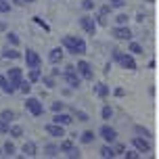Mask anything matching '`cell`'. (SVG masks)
I'll return each mask as SVG.
<instances>
[{"label":"cell","instance_id":"obj_21","mask_svg":"<svg viewBox=\"0 0 159 159\" xmlns=\"http://www.w3.org/2000/svg\"><path fill=\"white\" fill-rule=\"evenodd\" d=\"M2 57H4V59H13V61H15V59H21V52L13 46V48H7V50L2 52Z\"/></svg>","mask_w":159,"mask_h":159},{"label":"cell","instance_id":"obj_7","mask_svg":"<svg viewBox=\"0 0 159 159\" xmlns=\"http://www.w3.org/2000/svg\"><path fill=\"white\" fill-rule=\"evenodd\" d=\"M80 25H82V30H84L88 36H94V34H96V21L90 15L80 17Z\"/></svg>","mask_w":159,"mask_h":159},{"label":"cell","instance_id":"obj_22","mask_svg":"<svg viewBox=\"0 0 159 159\" xmlns=\"http://www.w3.org/2000/svg\"><path fill=\"white\" fill-rule=\"evenodd\" d=\"M94 138H96V134L92 132V130H86V132H82V136H80V140H82L84 144H90Z\"/></svg>","mask_w":159,"mask_h":159},{"label":"cell","instance_id":"obj_18","mask_svg":"<svg viewBox=\"0 0 159 159\" xmlns=\"http://www.w3.org/2000/svg\"><path fill=\"white\" fill-rule=\"evenodd\" d=\"M21 151H23L25 157H36V144H34L32 140H27V143H23Z\"/></svg>","mask_w":159,"mask_h":159},{"label":"cell","instance_id":"obj_40","mask_svg":"<svg viewBox=\"0 0 159 159\" xmlns=\"http://www.w3.org/2000/svg\"><path fill=\"white\" fill-rule=\"evenodd\" d=\"M124 157H128V159H138V157H140V153H138V151H126V153H124Z\"/></svg>","mask_w":159,"mask_h":159},{"label":"cell","instance_id":"obj_34","mask_svg":"<svg viewBox=\"0 0 159 159\" xmlns=\"http://www.w3.org/2000/svg\"><path fill=\"white\" fill-rule=\"evenodd\" d=\"M59 149H61V153H65V151H69V149H73V144L69 140H63V143H59Z\"/></svg>","mask_w":159,"mask_h":159},{"label":"cell","instance_id":"obj_17","mask_svg":"<svg viewBox=\"0 0 159 159\" xmlns=\"http://www.w3.org/2000/svg\"><path fill=\"white\" fill-rule=\"evenodd\" d=\"M98 153H101V157H103V159H113V157H117V155H115V149H113V147H109V143L103 144Z\"/></svg>","mask_w":159,"mask_h":159},{"label":"cell","instance_id":"obj_45","mask_svg":"<svg viewBox=\"0 0 159 159\" xmlns=\"http://www.w3.org/2000/svg\"><path fill=\"white\" fill-rule=\"evenodd\" d=\"M32 2H36V0H25V4H32Z\"/></svg>","mask_w":159,"mask_h":159},{"label":"cell","instance_id":"obj_37","mask_svg":"<svg viewBox=\"0 0 159 159\" xmlns=\"http://www.w3.org/2000/svg\"><path fill=\"white\" fill-rule=\"evenodd\" d=\"M126 4V0H109V7L111 8H121Z\"/></svg>","mask_w":159,"mask_h":159},{"label":"cell","instance_id":"obj_14","mask_svg":"<svg viewBox=\"0 0 159 159\" xmlns=\"http://www.w3.org/2000/svg\"><path fill=\"white\" fill-rule=\"evenodd\" d=\"M52 121H55V124H61V126H69V124L73 121V115H69V113H63V111H59V113H55Z\"/></svg>","mask_w":159,"mask_h":159},{"label":"cell","instance_id":"obj_2","mask_svg":"<svg viewBox=\"0 0 159 159\" xmlns=\"http://www.w3.org/2000/svg\"><path fill=\"white\" fill-rule=\"evenodd\" d=\"M113 61H117L124 69H128V71H136V61H134V55L128 50V52H121V50H113L111 52Z\"/></svg>","mask_w":159,"mask_h":159},{"label":"cell","instance_id":"obj_13","mask_svg":"<svg viewBox=\"0 0 159 159\" xmlns=\"http://www.w3.org/2000/svg\"><path fill=\"white\" fill-rule=\"evenodd\" d=\"M46 132L50 136H55V138H63V136H65V126L52 121V124H48V126H46Z\"/></svg>","mask_w":159,"mask_h":159},{"label":"cell","instance_id":"obj_15","mask_svg":"<svg viewBox=\"0 0 159 159\" xmlns=\"http://www.w3.org/2000/svg\"><path fill=\"white\" fill-rule=\"evenodd\" d=\"M0 90H2V92H7V94H13V92H17V88L11 84V80H8L7 75H0Z\"/></svg>","mask_w":159,"mask_h":159},{"label":"cell","instance_id":"obj_4","mask_svg":"<svg viewBox=\"0 0 159 159\" xmlns=\"http://www.w3.org/2000/svg\"><path fill=\"white\" fill-rule=\"evenodd\" d=\"M25 109L32 113L34 117H40V115L44 113V107H42V103H40L38 98H34V96H27V98H25Z\"/></svg>","mask_w":159,"mask_h":159},{"label":"cell","instance_id":"obj_43","mask_svg":"<svg viewBox=\"0 0 159 159\" xmlns=\"http://www.w3.org/2000/svg\"><path fill=\"white\" fill-rule=\"evenodd\" d=\"M113 94L117 96V98H121V96H126V90H124V88H115V90H113Z\"/></svg>","mask_w":159,"mask_h":159},{"label":"cell","instance_id":"obj_41","mask_svg":"<svg viewBox=\"0 0 159 159\" xmlns=\"http://www.w3.org/2000/svg\"><path fill=\"white\" fill-rule=\"evenodd\" d=\"M50 109H52V111H55V113L63 111V103H61V101H57V103H52V105H50Z\"/></svg>","mask_w":159,"mask_h":159},{"label":"cell","instance_id":"obj_38","mask_svg":"<svg viewBox=\"0 0 159 159\" xmlns=\"http://www.w3.org/2000/svg\"><path fill=\"white\" fill-rule=\"evenodd\" d=\"M115 21H117V25H126V23H128V15H124V13H119V15L115 17Z\"/></svg>","mask_w":159,"mask_h":159},{"label":"cell","instance_id":"obj_5","mask_svg":"<svg viewBox=\"0 0 159 159\" xmlns=\"http://www.w3.org/2000/svg\"><path fill=\"white\" fill-rule=\"evenodd\" d=\"M15 119V113L13 111H0V132L2 134H8V128Z\"/></svg>","mask_w":159,"mask_h":159},{"label":"cell","instance_id":"obj_23","mask_svg":"<svg viewBox=\"0 0 159 159\" xmlns=\"http://www.w3.org/2000/svg\"><path fill=\"white\" fill-rule=\"evenodd\" d=\"M2 151H4V155H8V157H13V155H15V144L11 143V140H7V143H4V147H2Z\"/></svg>","mask_w":159,"mask_h":159},{"label":"cell","instance_id":"obj_29","mask_svg":"<svg viewBox=\"0 0 159 159\" xmlns=\"http://www.w3.org/2000/svg\"><path fill=\"white\" fill-rule=\"evenodd\" d=\"M101 115H103V119H111V115H113V109L109 107V105H105L103 109H101Z\"/></svg>","mask_w":159,"mask_h":159},{"label":"cell","instance_id":"obj_1","mask_svg":"<svg viewBox=\"0 0 159 159\" xmlns=\"http://www.w3.org/2000/svg\"><path fill=\"white\" fill-rule=\"evenodd\" d=\"M63 48L71 55H84L86 52V42L78 36H63Z\"/></svg>","mask_w":159,"mask_h":159},{"label":"cell","instance_id":"obj_33","mask_svg":"<svg viewBox=\"0 0 159 159\" xmlns=\"http://www.w3.org/2000/svg\"><path fill=\"white\" fill-rule=\"evenodd\" d=\"M42 82H44L48 88H55V75H42Z\"/></svg>","mask_w":159,"mask_h":159},{"label":"cell","instance_id":"obj_9","mask_svg":"<svg viewBox=\"0 0 159 159\" xmlns=\"http://www.w3.org/2000/svg\"><path fill=\"white\" fill-rule=\"evenodd\" d=\"M7 78L11 80V84H13V86L19 90V84L23 82V71H21L19 67H11V69L7 71Z\"/></svg>","mask_w":159,"mask_h":159},{"label":"cell","instance_id":"obj_8","mask_svg":"<svg viewBox=\"0 0 159 159\" xmlns=\"http://www.w3.org/2000/svg\"><path fill=\"white\" fill-rule=\"evenodd\" d=\"M25 65H27L30 69L42 65V59H40V55L36 52V50H32V48H27V50H25Z\"/></svg>","mask_w":159,"mask_h":159},{"label":"cell","instance_id":"obj_44","mask_svg":"<svg viewBox=\"0 0 159 159\" xmlns=\"http://www.w3.org/2000/svg\"><path fill=\"white\" fill-rule=\"evenodd\" d=\"M13 4H15V7H23L25 0H13Z\"/></svg>","mask_w":159,"mask_h":159},{"label":"cell","instance_id":"obj_12","mask_svg":"<svg viewBox=\"0 0 159 159\" xmlns=\"http://www.w3.org/2000/svg\"><path fill=\"white\" fill-rule=\"evenodd\" d=\"M113 38L117 40H132V30L128 27V25H117V27H113Z\"/></svg>","mask_w":159,"mask_h":159},{"label":"cell","instance_id":"obj_27","mask_svg":"<svg viewBox=\"0 0 159 159\" xmlns=\"http://www.w3.org/2000/svg\"><path fill=\"white\" fill-rule=\"evenodd\" d=\"M128 50H130L132 55H140V52H143V46H140L138 42H130V46H128Z\"/></svg>","mask_w":159,"mask_h":159},{"label":"cell","instance_id":"obj_6","mask_svg":"<svg viewBox=\"0 0 159 159\" xmlns=\"http://www.w3.org/2000/svg\"><path fill=\"white\" fill-rule=\"evenodd\" d=\"M98 134H101V138H103L105 143H109V144H113L115 140H117V132H115V128H111V126H101V130H98Z\"/></svg>","mask_w":159,"mask_h":159},{"label":"cell","instance_id":"obj_11","mask_svg":"<svg viewBox=\"0 0 159 159\" xmlns=\"http://www.w3.org/2000/svg\"><path fill=\"white\" fill-rule=\"evenodd\" d=\"M132 144L138 153H151V143L147 138H140V136H132Z\"/></svg>","mask_w":159,"mask_h":159},{"label":"cell","instance_id":"obj_42","mask_svg":"<svg viewBox=\"0 0 159 159\" xmlns=\"http://www.w3.org/2000/svg\"><path fill=\"white\" fill-rule=\"evenodd\" d=\"M124 153H126V147L124 144H115V155H121L124 157Z\"/></svg>","mask_w":159,"mask_h":159},{"label":"cell","instance_id":"obj_28","mask_svg":"<svg viewBox=\"0 0 159 159\" xmlns=\"http://www.w3.org/2000/svg\"><path fill=\"white\" fill-rule=\"evenodd\" d=\"M59 153H61V149L55 147V144H48V147H46V155H48V157H57Z\"/></svg>","mask_w":159,"mask_h":159},{"label":"cell","instance_id":"obj_16","mask_svg":"<svg viewBox=\"0 0 159 159\" xmlns=\"http://www.w3.org/2000/svg\"><path fill=\"white\" fill-rule=\"evenodd\" d=\"M63 48L61 46H57V48H52V50H50V55H48V61H50V63H61V59H63Z\"/></svg>","mask_w":159,"mask_h":159},{"label":"cell","instance_id":"obj_32","mask_svg":"<svg viewBox=\"0 0 159 159\" xmlns=\"http://www.w3.org/2000/svg\"><path fill=\"white\" fill-rule=\"evenodd\" d=\"M73 115H75V117H78L80 121H88V119H90L86 111H80V109H75V111H73Z\"/></svg>","mask_w":159,"mask_h":159},{"label":"cell","instance_id":"obj_36","mask_svg":"<svg viewBox=\"0 0 159 159\" xmlns=\"http://www.w3.org/2000/svg\"><path fill=\"white\" fill-rule=\"evenodd\" d=\"M0 13H11V4H8V0H0Z\"/></svg>","mask_w":159,"mask_h":159},{"label":"cell","instance_id":"obj_26","mask_svg":"<svg viewBox=\"0 0 159 159\" xmlns=\"http://www.w3.org/2000/svg\"><path fill=\"white\" fill-rule=\"evenodd\" d=\"M7 40H8L11 46H17V44H19V36H17L15 32H7Z\"/></svg>","mask_w":159,"mask_h":159},{"label":"cell","instance_id":"obj_39","mask_svg":"<svg viewBox=\"0 0 159 159\" xmlns=\"http://www.w3.org/2000/svg\"><path fill=\"white\" fill-rule=\"evenodd\" d=\"M82 8H84V11H92V8H94V2H92V0H82Z\"/></svg>","mask_w":159,"mask_h":159},{"label":"cell","instance_id":"obj_25","mask_svg":"<svg viewBox=\"0 0 159 159\" xmlns=\"http://www.w3.org/2000/svg\"><path fill=\"white\" fill-rule=\"evenodd\" d=\"M19 92H23V94H30V92H32V82H30V80H23V82L19 84Z\"/></svg>","mask_w":159,"mask_h":159},{"label":"cell","instance_id":"obj_35","mask_svg":"<svg viewBox=\"0 0 159 159\" xmlns=\"http://www.w3.org/2000/svg\"><path fill=\"white\" fill-rule=\"evenodd\" d=\"M65 155H67V157H71V159H73V157H75V159L82 157V153H80L75 147H73V149H69V151H65Z\"/></svg>","mask_w":159,"mask_h":159},{"label":"cell","instance_id":"obj_24","mask_svg":"<svg viewBox=\"0 0 159 159\" xmlns=\"http://www.w3.org/2000/svg\"><path fill=\"white\" fill-rule=\"evenodd\" d=\"M8 136H13V138L23 136V128H21V126H11V128H8Z\"/></svg>","mask_w":159,"mask_h":159},{"label":"cell","instance_id":"obj_30","mask_svg":"<svg viewBox=\"0 0 159 159\" xmlns=\"http://www.w3.org/2000/svg\"><path fill=\"white\" fill-rule=\"evenodd\" d=\"M34 23H38L40 27L44 30V32H50V25H48V23H44V21H42V17H38V15H36V17H34Z\"/></svg>","mask_w":159,"mask_h":159},{"label":"cell","instance_id":"obj_10","mask_svg":"<svg viewBox=\"0 0 159 159\" xmlns=\"http://www.w3.org/2000/svg\"><path fill=\"white\" fill-rule=\"evenodd\" d=\"M75 69H78V73L82 75V80H92V65L88 63V61H78V65H75Z\"/></svg>","mask_w":159,"mask_h":159},{"label":"cell","instance_id":"obj_31","mask_svg":"<svg viewBox=\"0 0 159 159\" xmlns=\"http://www.w3.org/2000/svg\"><path fill=\"white\" fill-rule=\"evenodd\" d=\"M134 130H136V134H143L144 138H151V132H149V130H147V128H143V126H134Z\"/></svg>","mask_w":159,"mask_h":159},{"label":"cell","instance_id":"obj_20","mask_svg":"<svg viewBox=\"0 0 159 159\" xmlns=\"http://www.w3.org/2000/svg\"><path fill=\"white\" fill-rule=\"evenodd\" d=\"M27 80H30L32 84L40 82V80H42V71H40L38 67H32V69H30V73H27Z\"/></svg>","mask_w":159,"mask_h":159},{"label":"cell","instance_id":"obj_3","mask_svg":"<svg viewBox=\"0 0 159 159\" xmlns=\"http://www.w3.org/2000/svg\"><path fill=\"white\" fill-rule=\"evenodd\" d=\"M61 78H63L65 82H67V86L73 88V90H78V88L82 86V75L78 73V69H75L73 65H67V67H65V71H63Z\"/></svg>","mask_w":159,"mask_h":159},{"label":"cell","instance_id":"obj_19","mask_svg":"<svg viewBox=\"0 0 159 159\" xmlns=\"http://www.w3.org/2000/svg\"><path fill=\"white\" fill-rule=\"evenodd\" d=\"M94 90H96V94L101 96V98H107V96H109V86H107L105 82H98V84L94 86Z\"/></svg>","mask_w":159,"mask_h":159}]
</instances>
